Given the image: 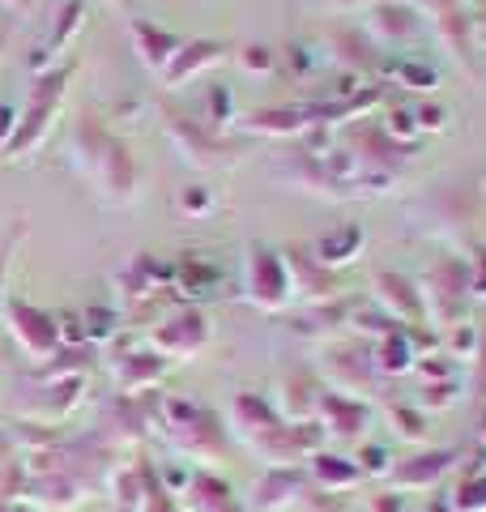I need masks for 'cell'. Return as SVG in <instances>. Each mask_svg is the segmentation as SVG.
<instances>
[{
    "mask_svg": "<svg viewBox=\"0 0 486 512\" xmlns=\"http://www.w3.org/2000/svg\"><path fill=\"white\" fill-rule=\"evenodd\" d=\"M363 227L359 222H350V227H342V231H333V235H324L320 244H316V261L324 265V269H337V265H346V261H354V256L363 252Z\"/></svg>",
    "mask_w": 486,
    "mask_h": 512,
    "instance_id": "22",
    "label": "cell"
},
{
    "mask_svg": "<svg viewBox=\"0 0 486 512\" xmlns=\"http://www.w3.org/2000/svg\"><path fill=\"white\" fill-rule=\"evenodd\" d=\"M209 320L197 312V308H184V312H175V316H167L162 325L150 333V346L158 350L162 359H197L201 350L209 346Z\"/></svg>",
    "mask_w": 486,
    "mask_h": 512,
    "instance_id": "4",
    "label": "cell"
},
{
    "mask_svg": "<svg viewBox=\"0 0 486 512\" xmlns=\"http://www.w3.org/2000/svg\"><path fill=\"white\" fill-rule=\"evenodd\" d=\"M312 491L307 466H265V474L252 487V508L256 512H282L290 504H299Z\"/></svg>",
    "mask_w": 486,
    "mask_h": 512,
    "instance_id": "8",
    "label": "cell"
},
{
    "mask_svg": "<svg viewBox=\"0 0 486 512\" xmlns=\"http://www.w3.org/2000/svg\"><path fill=\"white\" fill-rule=\"evenodd\" d=\"M111 5H128V0H111Z\"/></svg>",
    "mask_w": 486,
    "mask_h": 512,
    "instance_id": "41",
    "label": "cell"
},
{
    "mask_svg": "<svg viewBox=\"0 0 486 512\" xmlns=\"http://www.w3.org/2000/svg\"><path fill=\"white\" fill-rule=\"evenodd\" d=\"M137 470H141V512H184L180 500H175V495L162 487L158 474H150V466H145V461H141Z\"/></svg>",
    "mask_w": 486,
    "mask_h": 512,
    "instance_id": "26",
    "label": "cell"
},
{
    "mask_svg": "<svg viewBox=\"0 0 486 512\" xmlns=\"http://www.w3.org/2000/svg\"><path fill=\"white\" fill-rule=\"evenodd\" d=\"M452 508L457 512H486V474H461L457 495H452Z\"/></svg>",
    "mask_w": 486,
    "mask_h": 512,
    "instance_id": "27",
    "label": "cell"
},
{
    "mask_svg": "<svg viewBox=\"0 0 486 512\" xmlns=\"http://www.w3.org/2000/svg\"><path fill=\"white\" fill-rule=\"evenodd\" d=\"M90 359H94L90 346H64V350H56L52 359H43L35 367V376L43 384H52V380H77V376L90 372Z\"/></svg>",
    "mask_w": 486,
    "mask_h": 512,
    "instance_id": "23",
    "label": "cell"
},
{
    "mask_svg": "<svg viewBox=\"0 0 486 512\" xmlns=\"http://www.w3.org/2000/svg\"><path fill=\"white\" fill-rule=\"evenodd\" d=\"M452 389H457L452 380H427V389H423V406H427V410L448 406V402H452Z\"/></svg>",
    "mask_w": 486,
    "mask_h": 512,
    "instance_id": "34",
    "label": "cell"
},
{
    "mask_svg": "<svg viewBox=\"0 0 486 512\" xmlns=\"http://www.w3.org/2000/svg\"><path fill=\"white\" fill-rule=\"evenodd\" d=\"M239 64H243V69H248V73H269L273 69V52H269V47H243V52H239Z\"/></svg>",
    "mask_w": 486,
    "mask_h": 512,
    "instance_id": "32",
    "label": "cell"
},
{
    "mask_svg": "<svg viewBox=\"0 0 486 512\" xmlns=\"http://www.w3.org/2000/svg\"><path fill=\"white\" fill-rule=\"evenodd\" d=\"M167 133H171L175 146L184 150V158H192L197 167H226L243 154L239 141H222L218 133H209V128L197 120H171Z\"/></svg>",
    "mask_w": 486,
    "mask_h": 512,
    "instance_id": "6",
    "label": "cell"
},
{
    "mask_svg": "<svg viewBox=\"0 0 486 512\" xmlns=\"http://www.w3.org/2000/svg\"><path fill=\"white\" fill-rule=\"evenodd\" d=\"M116 325H120V312H111V308H90V312H86V325H81V338L107 342L111 333H116Z\"/></svg>",
    "mask_w": 486,
    "mask_h": 512,
    "instance_id": "30",
    "label": "cell"
},
{
    "mask_svg": "<svg viewBox=\"0 0 486 512\" xmlns=\"http://www.w3.org/2000/svg\"><path fill=\"white\" fill-rule=\"evenodd\" d=\"M286 269H290V291H303V295H316V299H333L337 295L333 274L316 261V256H307L303 248L286 252Z\"/></svg>",
    "mask_w": 486,
    "mask_h": 512,
    "instance_id": "19",
    "label": "cell"
},
{
    "mask_svg": "<svg viewBox=\"0 0 486 512\" xmlns=\"http://www.w3.org/2000/svg\"><path fill=\"white\" fill-rule=\"evenodd\" d=\"M354 461H359L363 478H384L388 466H393V453H388L384 444H359V453H354Z\"/></svg>",
    "mask_w": 486,
    "mask_h": 512,
    "instance_id": "29",
    "label": "cell"
},
{
    "mask_svg": "<svg viewBox=\"0 0 486 512\" xmlns=\"http://www.w3.org/2000/svg\"><path fill=\"white\" fill-rule=\"evenodd\" d=\"M222 52H226V47H222V43H214V39H192V43H184L180 52H175V60L158 73V77H162V86H167V90L184 86L188 77H197L201 69H209V64H218V60H222Z\"/></svg>",
    "mask_w": 486,
    "mask_h": 512,
    "instance_id": "18",
    "label": "cell"
},
{
    "mask_svg": "<svg viewBox=\"0 0 486 512\" xmlns=\"http://www.w3.org/2000/svg\"><path fill=\"white\" fill-rule=\"evenodd\" d=\"M175 500H180L184 512H248V504L239 500L235 487L226 483L222 474H214V470H197V466H192L188 483H184V491L175 495Z\"/></svg>",
    "mask_w": 486,
    "mask_h": 512,
    "instance_id": "10",
    "label": "cell"
},
{
    "mask_svg": "<svg viewBox=\"0 0 486 512\" xmlns=\"http://www.w3.org/2000/svg\"><path fill=\"white\" fill-rule=\"evenodd\" d=\"M5 320H9V338L18 342V350L26 359H35V363H43V359H52L56 350H60V320L52 316V312H43V308H35V303H26V299H5Z\"/></svg>",
    "mask_w": 486,
    "mask_h": 512,
    "instance_id": "3",
    "label": "cell"
},
{
    "mask_svg": "<svg viewBox=\"0 0 486 512\" xmlns=\"http://www.w3.org/2000/svg\"><path fill=\"white\" fill-rule=\"evenodd\" d=\"M128 35H133V47H137L141 64H145V69H154V73L167 69V64L175 60V52L184 47V39H175L171 30H162V26H154V22H141V18H133Z\"/></svg>",
    "mask_w": 486,
    "mask_h": 512,
    "instance_id": "17",
    "label": "cell"
},
{
    "mask_svg": "<svg viewBox=\"0 0 486 512\" xmlns=\"http://www.w3.org/2000/svg\"><path fill=\"white\" fill-rule=\"evenodd\" d=\"M90 487L81 483L77 474L69 470H39V474H26L22 483V504L30 508H52V512H69L73 504H81V495Z\"/></svg>",
    "mask_w": 486,
    "mask_h": 512,
    "instance_id": "9",
    "label": "cell"
},
{
    "mask_svg": "<svg viewBox=\"0 0 486 512\" xmlns=\"http://www.w3.org/2000/svg\"><path fill=\"white\" fill-rule=\"evenodd\" d=\"M171 359H162L158 350H124V355L111 363V376H116V393L120 397H137V393H150L154 384L167 376Z\"/></svg>",
    "mask_w": 486,
    "mask_h": 512,
    "instance_id": "12",
    "label": "cell"
},
{
    "mask_svg": "<svg viewBox=\"0 0 486 512\" xmlns=\"http://www.w3.org/2000/svg\"><path fill=\"white\" fill-rule=\"evenodd\" d=\"M367 26L376 30L380 39H405V35H414L418 22H414V13H405V9H393V5H376L367 13Z\"/></svg>",
    "mask_w": 486,
    "mask_h": 512,
    "instance_id": "25",
    "label": "cell"
},
{
    "mask_svg": "<svg viewBox=\"0 0 486 512\" xmlns=\"http://www.w3.org/2000/svg\"><path fill=\"white\" fill-rule=\"evenodd\" d=\"M286 414H290V423H312V414L320 406V380L316 376H307V372H295L286 384Z\"/></svg>",
    "mask_w": 486,
    "mask_h": 512,
    "instance_id": "24",
    "label": "cell"
},
{
    "mask_svg": "<svg viewBox=\"0 0 486 512\" xmlns=\"http://www.w3.org/2000/svg\"><path fill=\"white\" fill-rule=\"evenodd\" d=\"M0 5H9V9H30V0H0Z\"/></svg>",
    "mask_w": 486,
    "mask_h": 512,
    "instance_id": "40",
    "label": "cell"
},
{
    "mask_svg": "<svg viewBox=\"0 0 486 512\" xmlns=\"http://www.w3.org/2000/svg\"><path fill=\"white\" fill-rule=\"evenodd\" d=\"M282 423H286L282 414L273 410L265 397H256V393H239V397H235V406H231V427H235L252 448H256V444H265Z\"/></svg>",
    "mask_w": 486,
    "mask_h": 512,
    "instance_id": "15",
    "label": "cell"
},
{
    "mask_svg": "<svg viewBox=\"0 0 486 512\" xmlns=\"http://www.w3.org/2000/svg\"><path fill=\"white\" fill-rule=\"evenodd\" d=\"M312 124V111L307 107H265V111H252L248 128L261 137H286V133H303Z\"/></svg>",
    "mask_w": 486,
    "mask_h": 512,
    "instance_id": "21",
    "label": "cell"
},
{
    "mask_svg": "<svg viewBox=\"0 0 486 512\" xmlns=\"http://www.w3.org/2000/svg\"><path fill=\"white\" fill-rule=\"evenodd\" d=\"M371 363H376V376H405L418 363L414 346H410V333L393 329L388 338H380L376 350H371Z\"/></svg>",
    "mask_w": 486,
    "mask_h": 512,
    "instance_id": "20",
    "label": "cell"
},
{
    "mask_svg": "<svg viewBox=\"0 0 486 512\" xmlns=\"http://www.w3.org/2000/svg\"><path fill=\"white\" fill-rule=\"evenodd\" d=\"M414 120H418V128H444V111L440 107H418Z\"/></svg>",
    "mask_w": 486,
    "mask_h": 512,
    "instance_id": "37",
    "label": "cell"
},
{
    "mask_svg": "<svg viewBox=\"0 0 486 512\" xmlns=\"http://www.w3.org/2000/svg\"><path fill=\"white\" fill-rule=\"evenodd\" d=\"M307 478H312V487H320V491L346 495V491H354L363 483V470H359L354 457L333 453V448H320V453L307 457Z\"/></svg>",
    "mask_w": 486,
    "mask_h": 512,
    "instance_id": "14",
    "label": "cell"
},
{
    "mask_svg": "<svg viewBox=\"0 0 486 512\" xmlns=\"http://www.w3.org/2000/svg\"><path fill=\"white\" fill-rule=\"evenodd\" d=\"M452 461H457V453L452 448H427V453H410V457H401L388 466L384 474V483L393 487V491H427L435 487L440 478L452 470Z\"/></svg>",
    "mask_w": 486,
    "mask_h": 512,
    "instance_id": "7",
    "label": "cell"
},
{
    "mask_svg": "<svg viewBox=\"0 0 486 512\" xmlns=\"http://www.w3.org/2000/svg\"><path fill=\"white\" fill-rule=\"evenodd\" d=\"M180 210L184 214H205L209 210V192L205 188H184L180 192Z\"/></svg>",
    "mask_w": 486,
    "mask_h": 512,
    "instance_id": "36",
    "label": "cell"
},
{
    "mask_svg": "<svg viewBox=\"0 0 486 512\" xmlns=\"http://www.w3.org/2000/svg\"><path fill=\"white\" fill-rule=\"evenodd\" d=\"M290 269H286V256L269 252V248H252L248 256V299L265 312H282L290 303Z\"/></svg>",
    "mask_w": 486,
    "mask_h": 512,
    "instance_id": "5",
    "label": "cell"
},
{
    "mask_svg": "<svg viewBox=\"0 0 486 512\" xmlns=\"http://www.w3.org/2000/svg\"><path fill=\"white\" fill-rule=\"evenodd\" d=\"M367 512H410V504H405V495L401 491H380V495H371V504H367Z\"/></svg>",
    "mask_w": 486,
    "mask_h": 512,
    "instance_id": "35",
    "label": "cell"
},
{
    "mask_svg": "<svg viewBox=\"0 0 486 512\" xmlns=\"http://www.w3.org/2000/svg\"><path fill=\"white\" fill-rule=\"evenodd\" d=\"M69 77H73V64H60V69H47V73L35 77V86H30V94H26V111L18 116L13 137L5 141V158H22L26 150H35L39 141H43L47 124H52L56 107L64 99V86H69Z\"/></svg>",
    "mask_w": 486,
    "mask_h": 512,
    "instance_id": "2",
    "label": "cell"
},
{
    "mask_svg": "<svg viewBox=\"0 0 486 512\" xmlns=\"http://www.w3.org/2000/svg\"><path fill=\"white\" fill-rule=\"evenodd\" d=\"M397 77L410 82V90H435V73L423 69V64H397Z\"/></svg>",
    "mask_w": 486,
    "mask_h": 512,
    "instance_id": "33",
    "label": "cell"
},
{
    "mask_svg": "<svg viewBox=\"0 0 486 512\" xmlns=\"http://www.w3.org/2000/svg\"><path fill=\"white\" fill-rule=\"evenodd\" d=\"M316 419L324 427V436H333V440H359L363 431H367V423H371V410L359 402V397L324 389L320 393V406H316Z\"/></svg>",
    "mask_w": 486,
    "mask_h": 512,
    "instance_id": "11",
    "label": "cell"
},
{
    "mask_svg": "<svg viewBox=\"0 0 486 512\" xmlns=\"http://www.w3.org/2000/svg\"><path fill=\"white\" fill-rule=\"evenodd\" d=\"M0 47H5V35H0Z\"/></svg>",
    "mask_w": 486,
    "mask_h": 512,
    "instance_id": "42",
    "label": "cell"
},
{
    "mask_svg": "<svg viewBox=\"0 0 486 512\" xmlns=\"http://www.w3.org/2000/svg\"><path fill=\"white\" fill-rule=\"evenodd\" d=\"M414 133H418V120H414V111H405V107L388 111V137H393L397 146H405V141H414Z\"/></svg>",
    "mask_w": 486,
    "mask_h": 512,
    "instance_id": "31",
    "label": "cell"
},
{
    "mask_svg": "<svg viewBox=\"0 0 486 512\" xmlns=\"http://www.w3.org/2000/svg\"><path fill=\"white\" fill-rule=\"evenodd\" d=\"M9 244H13V239H9ZM9 244L0 248V308H5V261H9Z\"/></svg>",
    "mask_w": 486,
    "mask_h": 512,
    "instance_id": "39",
    "label": "cell"
},
{
    "mask_svg": "<svg viewBox=\"0 0 486 512\" xmlns=\"http://www.w3.org/2000/svg\"><path fill=\"white\" fill-rule=\"evenodd\" d=\"M73 163L81 167L86 180L99 184V192L107 201L128 205L137 197V163L116 137L99 128L94 120H81L73 128Z\"/></svg>",
    "mask_w": 486,
    "mask_h": 512,
    "instance_id": "1",
    "label": "cell"
},
{
    "mask_svg": "<svg viewBox=\"0 0 486 512\" xmlns=\"http://www.w3.org/2000/svg\"><path fill=\"white\" fill-rule=\"evenodd\" d=\"M371 295H376V308L384 316H393L401 329L410 325V320H423V312H427L423 291H414V282L401 274H376L371 278Z\"/></svg>",
    "mask_w": 486,
    "mask_h": 512,
    "instance_id": "13",
    "label": "cell"
},
{
    "mask_svg": "<svg viewBox=\"0 0 486 512\" xmlns=\"http://www.w3.org/2000/svg\"><path fill=\"white\" fill-rule=\"evenodd\" d=\"M388 419L397 423V436H401V440H423V427H427V414H423V410L397 402L393 410H388Z\"/></svg>",
    "mask_w": 486,
    "mask_h": 512,
    "instance_id": "28",
    "label": "cell"
},
{
    "mask_svg": "<svg viewBox=\"0 0 486 512\" xmlns=\"http://www.w3.org/2000/svg\"><path fill=\"white\" fill-rule=\"evenodd\" d=\"M13 128H18V111L0 103V146H5V141L13 137Z\"/></svg>",
    "mask_w": 486,
    "mask_h": 512,
    "instance_id": "38",
    "label": "cell"
},
{
    "mask_svg": "<svg viewBox=\"0 0 486 512\" xmlns=\"http://www.w3.org/2000/svg\"><path fill=\"white\" fill-rule=\"evenodd\" d=\"M81 389H86V376H77V380H52V384H43V389L22 406V414H30L35 423L64 419L69 410H77Z\"/></svg>",
    "mask_w": 486,
    "mask_h": 512,
    "instance_id": "16",
    "label": "cell"
}]
</instances>
